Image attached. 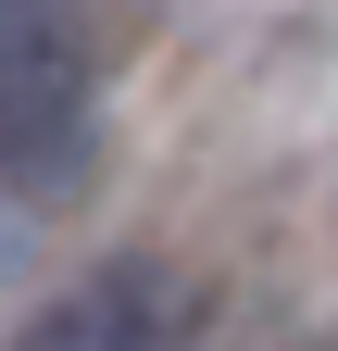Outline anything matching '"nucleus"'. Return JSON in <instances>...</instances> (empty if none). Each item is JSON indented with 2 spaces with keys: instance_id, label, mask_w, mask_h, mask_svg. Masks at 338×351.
<instances>
[{
  "instance_id": "1",
  "label": "nucleus",
  "mask_w": 338,
  "mask_h": 351,
  "mask_svg": "<svg viewBox=\"0 0 338 351\" xmlns=\"http://www.w3.org/2000/svg\"><path fill=\"white\" fill-rule=\"evenodd\" d=\"M0 176L13 189L88 176V25H75V0H0Z\"/></svg>"
},
{
  "instance_id": "2",
  "label": "nucleus",
  "mask_w": 338,
  "mask_h": 351,
  "mask_svg": "<svg viewBox=\"0 0 338 351\" xmlns=\"http://www.w3.org/2000/svg\"><path fill=\"white\" fill-rule=\"evenodd\" d=\"M13 351H176V314H163L151 276H101V289L51 301V314H25Z\"/></svg>"
}]
</instances>
